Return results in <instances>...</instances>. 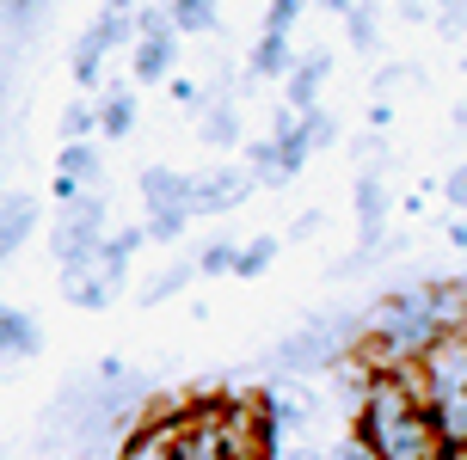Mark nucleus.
<instances>
[{
	"label": "nucleus",
	"instance_id": "33",
	"mask_svg": "<svg viewBox=\"0 0 467 460\" xmlns=\"http://www.w3.org/2000/svg\"><path fill=\"white\" fill-rule=\"evenodd\" d=\"M320 221H327L320 209H307V215H296V228H289V240H314V233H320Z\"/></svg>",
	"mask_w": 467,
	"mask_h": 460
},
{
	"label": "nucleus",
	"instance_id": "32",
	"mask_svg": "<svg viewBox=\"0 0 467 460\" xmlns=\"http://www.w3.org/2000/svg\"><path fill=\"white\" fill-rule=\"evenodd\" d=\"M327 460H375V448H369L363 436H345V442H338V448H332Z\"/></svg>",
	"mask_w": 467,
	"mask_h": 460
},
{
	"label": "nucleus",
	"instance_id": "22",
	"mask_svg": "<svg viewBox=\"0 0 467 460\" xmlns=\"http://www.w3.org/2000/svg\"><path fill=\"white\" fill-rule=\"evenodd\" d=\"M271 258H277V240H271V233H258V240H246V246H240L234 276H265V271H271Z\"/></svg>",
	"mask_w": 467,
	"mask_h": 460
},
{
	"label": "nucleus",
	"instance_id": "1",
	"mask_svg": "<svg viewBox=\"0 0 467 460\" xmlns=\"http://www.w3.org/2000/svg\"><path fill=\"white\" fill-rule=\"evenodd\" d=\"M467 282H406L394 295H381L363 320V350L369 363H381L375 374H400V368L424 363L431 350L462 332Z\"/></svg>",
	"mask_w": 467,
	"mask_h": 460
},
{
	"label": "nucleus",
	"instance_id": "7",
	"mask_svg": "<svg viewBox=\"0 0 467 460\" xmlns=\"http://www.w3.org/2000/svg\"><path fill=\"white\" fill-rule=\"evenodd\" d=\"M338 350H345V325L338 320H314V325H302L296 338L277 344V368H289V374H314V368H332Z\"/></svg>",
	"mask_w": 467,
	"mask_h": 460
},
{
	"label": "nucleus",
	"instance_id": "36",
	"mask_svg": "<svg viewBox=\"0 0 467 460\" xmlns=\"http://www.w3.org/2000/svg\"><path fill=\"white\" fill-rule=\"evenodd\" d=\"M277 460H320V455H302V448H289V455H277Z\"/></svg>",
	"mask_w": 467,
	"mask_h": 460
},
{
	"label": "nucleus",
	"instance_id": "5",
	"mask_svg": "<svg viewBox=\"0 0 467 460\" xmlns=\"http://www.w3.org/2000/svg\"><path fill=\"white\" fill-rule=\"evenodd\" d=\"M141 31V13H130V6H111V13H99L87 31H80V44H74V80L80 87H99V74H105V56L123 44H136Z\"/></svg>",
	"mask_w": 467,
	"mask_h": 460
},
{
	"label": "nucleus",
	"instance_id": "21",
	"mask_svg": "<svg viewBox=\"0 0 467 460\" xmlns=\"http://www.w3.org/2000/svg\"><path fill=\"white\" fill-rule=\"evenodd\" d=\"M141 240H148L141 228H117L111 240H105V252H99V264H105L111 276H123V271H130V258H136V246H141Z\"/></svg>",
	"mask_w": 467,
	"mask_h": 460
},
{
	"label": "nucleus",
	"instance_id": "12",
	"mask_svg": "<svg viewBox=\"0 0 467 460\" xmlns=\"http://www.w3.org/2000/svg\"><path fill=\"white\" fill-rule=\"evenodd\" d=\"M37 350H44L37 320H31L25 307H6V301H0V363H25V356H37Z\"/></svg>",
	"mask_w": 467,
	"mask_h": 460
},
{
	"label": "nucleus",
	"instance_id": "20",
	"mask_svg": "<svg viewBox=\"0 0 467 460\" xmlns=\"http://www.w3.org/2000/svg\"><path fill=\"white\" fill-rule=\"evenodd\" d=\"M99 129H105L111 141H123L130 129H136V98H130V92H111V98L99 105Z\"/></svg>",
	"mask_w": 467,
	"mask_h": 460
},
{
	"label": "nucleus",
	"instance_id": "9",
	"mask_svg": "<svg viewBox=\"0 0 467 460\" xmlns=\"http://www.w3.org/2000/svg\"><path fill=\"white\" fill-rule=\"evenodd\" d=\"M99 172H105V160H99L93 141H74V148H62V154H56V197H62V203H74V197H93V190H99Z\"/></svg>",
	"mask_w": 467,
	"mask_h": 460
},
{
	"label": "nucleus",
	"instance_id": "16",
	"mask_svg": "<svg viewBox=\"0 0 467 460\" xmlns=\"http://www.w3.org/2000/svg\"><path fill=\"white\" fill-rule=\"evenodd\" d=\"M388 184H381V172H363L357 179V221H363V246H375L381 240V221H388Z\"/></svg>",
	"mask_w": 467,
	"mask_h": 460
},
{
	"label": "nucleus",
	"instance_id": "39",
	"mask_svg": "<svg viewBox=\"0 0 467 460\" xmlns=\"http://www.w3.org/2000/svg\"><path fill=\"white\" fill-rule=\"evenodd\" d=\"M462 460H467V448H462Z\"/></svg>",
	"mask_w": 467,
	"mask_h": 460
},
{
	"label": "nucleus",
	"instance_id": "8",
	"mask_svg": "<svg viewBox=\"0 0 467 460\" xmlns=\"http://www.w3.org/2000/svg\"><path fill=\"white\" fill-rule=\"evenodd\" d=\"M258 184L246 166H215V172H191V221L197 215H222V209L246 203Z\"/></svg>",
	"mask_w": 467,
	"mask_h": 460
},
{
	"label": "nucleus",
	"instance_id": "26",
	"mask_svg": "<svg viewBox=\"0 0 467 460\" xmlns=\"http://www.w3.org/2000/svg\"><path fill=\"white\" fill-rule=\"evenodd\" d=\"M234 258H240L234 240H210V246L197 252V276H234Z\"/></svg>",
	"mask_w": 467,
	"mask_h": 460
},
{
	"label": "nucleus",
	"instance_id": "15",
	"mask_svg": "<svg viewBox=\"0 0 467 460\" xmlns=\"http://www.w3.org/2000/svg\"><path fill=\"white\" fill-rule=\"evenodd\" d=\"M172 448H179V417H154V424H141L136 436L123 442L117 460H172Z\"/></svg>",
	"mask_w": 467,
	"mask_h": 460
},
{
	"label": "nucleus",
	"instance_id": "2",
	"mask_svg": "<svg viewBox=\"0 0 467 460\" xmlns=\"http://www.w3.org/2000/svg\"><path fill=\"white\" fill-rule=\"evenodd\" d=\"M357 436L375 448V460H449L437 430H431V405H424L412 368L400 374H369L363 399H357Z\"/></svg>",
	"mask_w": 467,
	"mask_h": 460
},
{
	"label": "nucleus",
	"instance_id": "31",
	"mask_svg": "<svg viewBox=\"0 0 467 460\" xmlns=\"http://www.w3.org/2000/svg\"><path fill=\"white\" fill-rule=\"evenodd\" d=\"M443 197H449L455 209H467V160H462V166H455V172L443 179Z\"/></svg>",
	"mask_w": 467,
	"mask_h": 460
},
{
	"label": "nucleus",
	"instance_id": "28",
	"mask_svg": "<svg viewBox=\"0 0 467 460\" xmlns=\"http://www.w3.org/2000/svg\"><path fill=\"white\" fill-rule=\"evenodd\" d=\"M296 19H302V6H296V0L265 6V37H289V31H296Z\"/></svg>",
	"mask_w": 467,
	"mask_h": 460
},
{
	"label": "nucleus",
	"instance_id": "29",
	"mask_svg": "<svg viewBox=\"0 0 467 460\" xmlns=\"http://www.w3.org/2000/svg\"><path fill=\"white\" fill-rule=\"evenodd\" d=\"M6 19H13V31H37V25H44V6H31V0H13V6H6Z\"/></svg>",
	"mask_w": 467,
	"mask_h": 460
},
{
	"label": "nucleus",
	"instance_id": "27",
	"mask_svg": "<svg viewBox=\"0 0 467 460\" xmlns=\"http://www.w3.org/2000/svg\"><path fill=\"white\" fill-rule=\"evenodd\" d=\"M302 136H307V148L320 154V148H332V141H338V117H332L327 105H320V111H302Z\"/></svg>",
	"mask_w": 467,
	"mask_h": 460
},
{
	"label": "nucleus",
	"instance_id": "11",
	"mask_svg": "<svg viewBox=\"0 0 467 460\" xmlns=\"http://www.w3.org/2000/svg\"><path fill=\"white\" fill-rule=\"evenodd\" d=\"M327 74H332V56H302L296 68H289V80H283V105H289V117H302V111H320V87H327Z\"/></svg>",
	"mask_w": 467,
	"mask_h": 460
},
{
	"label": "nucleus",
	"instance_id": "24",
	"mask_svg": "<svg viewBox=\"0 0 467 460\" xmlns=\"http://www.w3.org/2000/svg\"><path fill=\"white\" fill-rule=\"evenodd\" d=\"M338 13H345V37L357 49H375V37H381V19H375L369 6H338Z\"/></svg>",
	"mask_w": 467,
	"mask_h": 460
},
{
	"label": "nucleus",
	"instance_id": "17",
	"mask_svg": "<svg viewBox=\"0 0 467 460\" xmlns=\"http://www.w3.org/2000/svg\"><path fill=\"white\" fill-rule=\"evenodd\" d=\"M296 68V56H289V37H258L253 56H246V74L253 80H277V74Z\"/></svg>",
	"mask_w": 467,
	"mask_h": 460
},
{
	"label": "nucleus",
	"instance_id": "10",
	"mask_svg": "<svg viewBox=\"0 0 467 460\" xmlns=\"http://www.w3.org/2000/svg\"><path fill=\"white\" fill-rule=\"evenodd\" d=\"M141 209H148V221L154 215H191V172H179V166H148L141 172Z\"/></svg>",
	"mask_w": 467,
	"mask_h": 460
},
{
	"label": "nucleus",
	"instance_id": "3",
	"mask_svg": "<svg viewBox=\"0 0 467 460\" xmlns=\"http://www.w3.org/2000/svg\"><path fill=\"white\" fill-rule=\"evenodd\" d=\"M105 240H111V228H105V197L93 190V197L62 203L56 228H49V252H56V264H62V271H80V264H99Z\"/></svg>",
	"mask_w": 467,
	"mask_h": 460
},
{
	"label": "nucleus",
	"instance_id": "18",
	"mask_svg": "<svg viewBox=\"0 0 467 460\" xmlns=\"http://www.w3.org/2000/svg\"><path fill=\"white\" fill-rule=\"evenodd\" d=\"M166 25L172 31H215L222 25V6L215 0H172L166 6Z\"/></svg>",
	"mask_w": 467,
	"mask_h": 460
},
{
	"label": "nucleus",
	"instance_id": "34",
	"mask_svg": "<svg viewBox=\"0 0 467 460\" xmlns=\"http://www.w3.org/2000/svg\"><path fill=\"white\" fill-rule=\"evenodd\" d=\"M406 80H412V68H406V62H394V68L381 74L375 87H381V98H388V92H400V87H406Z\"/></svg>",
	"mask_w": 467,
	"mask_h": 460
},
{
	"label": "nucleus",
	"instance_id": "30",
	"mask_svg": "<svg viewBox=\"0 0 467 460\" xmlns=\"http://www.w3.org/2000/svg\"><path fill=\"white\" fill-rule=\"evenodd\" d=\"M185 228H191V215H154L141 233H148V240H179Z\"/></svg>",
	"mask_w": 467,
	"mask_h": 460
},
{
	"label": "nucleus",
	"instance_id": "25",
	"mask_svg": "<svg viewBox=\"0 0 467 460\" xmlns=\"http://www.w3.org/2000/svg\"><path fill=\"white\" fill-rule=\"evenodd\" d=\"M93 129H99V105H68V111H62V148L93 141Z\"/></svg>",
	"mask_w": 467,
	"mask_h": 460
},
{
	"label": "nucleus",
	"instance_id": "14",
	"mask_svg": "<svg viewBox=\"0 0 467 460\" xmlns=\"http://www.w3.org/2000/svg\"><path fill=\"white\" fill-rule=\"evenodd\" d=\"M123 289V276H111L105 264H80V271H62V295L74 307H105V301Z\"/></svg>",
	"mask_w": 467,
	"mask_h": 460
},
{
	"label": "nucleus",
	"instance_id": "6",
	"mask_svg": "<svg viewBox=\"0 0 467 460\" xmlns=\"http://www.w3.org/2000/svg\"><path fill=\"white\" fill-rule=\"evenodd\" d=\"M172 62H179V31L166 25V13H141V31H136V44H130V74H136V87L166 80Z\"/></svg>",
	"mask_w": 467,
	"mask_h": 460
},
{
	"label": "nucleus",
	"instance_id": "38",
	"mask_svg": "<svg viewBox=\"0 0 467 460\" xmlns=\"http://www.w3.org/2000/svg\"><path fill=\"white\" fill-rule=\"evenodd\" d=\"M455 338H462V344H467V307H462V332H455Z\"/></svg>",
	"mask_w": 467,
	"mask_h": 460
},
{
	"label": "nucleus",
	"instance_id": "4",
	"mask_svg": "<svg viewBox=\"0 0 467 460\" xmlns=\"http://www.w3.org/2000/svg\"><path fill=\"white\" fill-rule=\"evenodd\" d=\"M307 160H314V148L302 136V117H277V129L246 154V172H253V184H289L302 179Z\"/></svg>",
	"mask_w": 467,
	"mask_h": 460
},
{
	"label": "nucleus",
	"instance_id": "19",
	"mask_svg": "<svg viewBox=\"0 0 467 460\" xmlns=\"http://www.w3.org/2000/svg\"><path fill=\"white\" fill-rule=\"evenodd\" d=\"M197 136L210 141V148H234V141H240V105H210Z\"/></svg>",
	"mask_w": 467,
	"mask_h": 460
},
{
	"label": "nucleus",
	"instance_id": "35",
	"mask_svg": "<svg viewBox=\"0 0 467 460\" xmlns=\"http://www.w3.org/2000/svg\"><path fill=\"white\" fill-rule=\"evenodd\" d=\"M455 136H467V105H462V111H455Z\"/></svg>",
	"mask_w": 467,
	"mask_h": 460
},
{
	"label": "nucleus",
	"instance_id": "37",
	"mask_svg": "<svg viewBox=\"0 0 467 460\" xmlns=\"http://www.w3.org/2000/svg\"><path fill=\"white\" fill-rule=\"evenodd\" d=\"M0 105H6V56H0Z\"/></svg>",
	"mask_w": 467,
	"mask_h": 460
},
{
	"label": "nucleus",
	"instance_id": "13",
	"mask_svg": "<svg viewBox=\"0 0 467 460\" xmlns=\"http://www.w3.org/2000/svg\"><path fill=\"white\" fill-rule=\"evenodd\" d=\"M31 228H37V203L19 190H0V264L31 240Z\"/></svg>",
	"mask_w": 467,
	"mask_h": 460
},
{
	"label": "nucleus",
	"instance_id": "23",
	"mask_svg": "<svg viewBox=\"0 0 467 460\" xmlns=\"http://www.w3.org/2000/svg\"><path fill=\"white\" fill-rule=\"evenodd\" d=\"M191 276H197V258H185V264H166V271L154 276L148 289H141V301H166V295H179V289H185Z\"/></svg>",
	"mask_w": 467,
	"mask_h": 460
}]
</instances>
